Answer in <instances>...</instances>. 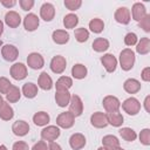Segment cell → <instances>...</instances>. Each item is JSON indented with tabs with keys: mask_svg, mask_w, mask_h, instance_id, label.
Listing matches in <instances>:
<instances>
[{
	"mask_svg": "<svg viewBox=\"0 0 150 150\" xmlns=\"http://www.w3.org/2000/svg\"><path fill=\"white\" fill-rule=\"evenodd\" d=\"M1 46H2V41L0 40V47H1Z\"/></svg>",
	"mask_w": 150,
	"mask_h": 150,
	"instance_id": "55",
	"label": "cell"
},
{
	"mask_svg": "<svg viewBox=\"0 0 150 150\" xmlns=\"http://www.w3.org/2000/svg\"><path fill=\"white\" fill-rule=\"evenodd\" d=\"M108 48H109V41L107 39L97 38L93 42V49L96 50V52H98V53H102V52L107 50Z\"/></svg>",
	"mask_w": 150,
	"mask_h": 150,
	"instance_id": "28",
	"label": "cell"
},
{
	"mask_svg": "<svg viewBox=\"0 0 150 150\" xmlns=\"http://www.w3.org/2000/svg\"><path fill=\"white\" fill-rule=\"evenodd\" d=\"M102 143H103V145L107 150H111V149H115V148L120 146V141L117 139V137H115L112 135L104 136L102 138Z\"/></svg>",
	"mask_w": 150,
	"mask_h": 150,
	"instance_id": "25",
	"label": "cell"
},
{
	"mask_svg": "<svg viewBox=\"0 0 150 150\" xmlns=\"http://www.w3.org/2000/svg\"><path fill=\"white\" fill-rule=\"evenodd\" d=\"M97 150H107V149H105V148H103V146H101V148H98Z\"/></svg>",
	"mask_w": 150,
	"mask_h": 150,
	"instance_id": "54",
	"label": "cell"
},
{
	"mask_svg": "<svg viewBox=\"0 0 150 150\" xmlns=\"http://www.w3.org/2000/svg\"><path fill=\"white\" fill-rule=\"evenodd\" d=\"M47 150H62V149H61V146H60L57 143L50 142L49 145H48V148H47Z\"/></svg>",
	"mask_w": 150,
	"mask_h": 150,
	"instance_id": "48",
	"label": "cell"
},
{
	"mask_svg": "<svg viewBox=\"0 0 150 150\" xmlns=\"http://www.w3.org/2000/svg\"><path fill=\"white\" fill-rule=\"evenodd\" d=\"M145 15H146V11H145L144 5L141 4V2L134 4V6H132V19L139 22Z\"/></svg>",
	"mask_w": 150,
	"mask_h": 150,
	"instance_id": "23",
	"label": "cell"
},
{
	"mask_svg": "<svg viewBox=\"0 0 150 150\" xmlns=\"http://www.w3.org/2000/svg\"><path fill=\"white\" fill-rule=\"evenodd\" d=\"M49 120H50L49 115H48L47 112H45V111H39V112H36V114L33 116V122H34L36 125H39V127L46 125V124L49 122Z\"/></svg>",
	"mask_w": 150,
	"mask_h": 150,
	"instance_id": "30",
	"label": "cell"
},
{
	"mask_svg": "<svg viewBox=\"0 0 150 150\" xmlns=\"http://www.w3.org/2000/svg\"><path fill=\"white\" fill-rule=\"evenodd\" d=\"M136 50L137 53L142 54V55H145L150 52V40L149 38H142L141 41L138 42L137 47H136Z\"/></svg>",
	"mask_w": 150,
	"mask_h": 150,
	"instance_id": "33",
	"label": "cell"
},
{
	"mask_svg": "<svg viewBox=\"0 0 150 150\" xmlns=\"http://www.w3.org/2000/svg\"><path fill=\"white\" fill-rule=\"evenodd\" d=\"M69 144H70L71 149L80 150V149H82L86 145V137L82 134H80V132L73 134L70 136V138H69Z\"/></svg>",
	"mask_w": 150,
	"mask_h": 150,
	"instance_id": "16",
	"label": "cell"
},
{
	"mask_svg": "<svg viewBox=\"0 0 150 150\" xmlns=\"http://www.w3.org/2000/svg\"><path fill=\"white\" fill-rule=\"evenodd\" d=\"M5 22L11 28H16L20 25V22H21V16H20L19 13H16L14 11H11V12L6 13V15H5Z\"/></svg>",
	"mask_w": 150,
	"mask_h": 150,
	"instance_id": "17",
	"label": "cell"
},
{
	"mask_svg": "<svg viewBox=\"0 0 150 150\" xmlns=\"http://www.w3.org/2000/svg\"><path fill=\"white\" fill-rule=\"evenodd\" d=\"M142 79H143V81H145V82L150 81V68H149V67H146V68H144V69L142 70Z\"/></svg>",
	"mask_w": 150,
	"mask_h": 150,
	"instance_id": "46",
	"label": "cell"
},
{
	"mask_svg": "<svg viewBox=\"0 0 150 150\" xmlns=\"http://www.w3.org/2000/svg\"><path fill=\"white\" fill-rule=\"evenodd\" d=\"M12 150H29L28 148V144L26 142H22V141H18L13 144V149Z\"/></svg>",
	"mask_w": 150,
	"mask_h": 150,
	"instance_id": "44",
	"label": "cell"
},
{
	"mask_svg": "<svg viewBox=\"0 0 150 150\" xmlns=\"http://www.w3.org/2000/svg\"><path fill=\"white\" fill-rule=\"evenodd\" d=\"M38 83H39V87L43 90H50L52 87H53V81H52V77L47 74V71H42L39 76V80H38Z\"/></svg>",
	"mask_w": 150,
	"mask_h": 150,
	"instance_id": "21",
	"label": "cell"
},
{
	"mask_svg": "<svg viewBox=\"0 0 150 150\" xmlns=\"http://www.w3.org/2000/svg\"><path fill=\"white\" fill-rule=\"evenodd\" d=\"M115 20L122 25H128L130 22V11L127 7H120L115 12Z\"/></svg>",
	"mask_w": 150,
	"mask_h": 150,
	"instance_id": "14",
	"label": "cell"
},
{
	"mask_svg": "<svg viewBox=\"0 0 150 150\" xmlns=\"http://www.w3.org/2000/svg\"><path fill=\"white\" fill-rule=\"evenodd\" d=\"M13 116H14L13 108L9 105V103L4 101L2 104L0 105V118L4 121H9L13 118Z\"/></svg>",
	"mask_w": 150,
	"mask_h": 150,
	"instance_id": "22",
	"label": "cell"
},
{
	"mask_svg": "<svg viewBox=\"0 0 150 150\" xmlns=\"http://www.w3.org/2000/svg\"><path fill=\"white\" fill-rule=\"evenodd\" d=\"M23 26H25V29L28 32L35 30L39 27V18L33 13L27 14L23 19Z\"/></svg>",
	"mask_w": 150,
	"mask_h": 150,
	"instance_id": "15",
	"label": "cell"
},
{
	"mask_svg": "<svg viewBox=\"0 0 150 150\" xmlns=\"http://www.w3.org/2000/svg\"><path fill=\"white\" fill-rule=\"evenodd\" d=\"M101 62H102V64L104 66V68H105V70L108 73L115 71L116 66H117V60H116V57L112 54H105V55H103L101 57Z\"/></svg>",
	"mask_w": 150,
	"mask_h": 150,
	"instance_id": "13",
	"label": "cell"
},
{
	"mask_svg": "<svg viewBox=\"0 0 150 150\" xmlns=\"http://www.w3.org/2000/svg\"><path fill=\"white\" fill-rule=\"evenodd\" d=\"M56 90H68L73 86V81L68 76H61L56 81Z\"/></svg>",
	"mask_w": 150,
	"mask_h": 150,
	"instance_id": "31",
	"label": "cell"
},
{
	"mask_svg": "<svg viewBox=\"0 0 150 150\" xmlns=\"http://www.w3.org/2000/svg\"><path fill=\"white\" fill-rule=\"evenodd\" d=\"M90 123L95 128H105L108 125L107 115L103 114V112H101V111L94 112L91 115V117H90Z\"/></svg>",
	"mask_w": 150,
	"mask_h": 150,
	"instance_id": "10",
	"label": "cell"
},
{
	"mask_svg": "<svg viewBox=\"0 0 150 150\" xmlns=\"http://www.w3.org/2000/svg\"><path fill=\"white\" fill-rule=\"evenodd\" d=\"M79 23V18L75 14H67L63 18V25L66 28H74L76 25Z\"/></svg>",
	"mask_w": 150,
	"mask_h": 150,
	"instance_id": "35",
	"label": "cell"
},
{
	"mask_svg": "<svg viewBox=\"0 0 150 150\" xmlns=\"http://www.w3.org/2000/svg\"><path fill=\"white\" fill-rule=\"evenodd\" d=\"M22 94L27 97V98H33L38 95V87L36 84L32 83V82H27L23 84L22 87Z\"/></svg>",
	"mask_w": 150,
	"mask_h": 150,
	"instance_id": "26",
	"label": "cell"
},
{
	"mask_svg": "<svg viewBox=\"0 0 150 150\" xmlns=\"http://www.w3.org/2000/svg\"><path fill=\"white\" fill-rule=\"evenodd\" d=\"M111 150H124V149H122L121 146H118V148H115V149H111Z\"/></svg>",
	"mask_w": 150,
	"mask_h": 150,
	"instance_id": "53",
	"label": "cell"
},
{
	"mask_svg": "<svg viewBox=\"0 0 150 150\" xmlns=\"http://www.w3.org/2000/svg\"><path fill=\"white\" fill-rule=\"evenodd\" d=\"M27 63L32 69H40L45 64V60L39 53H30L27 57Z\"/></svg>",
	"mask_w": 150,
	"mask_h": 150,
	"instance_id": "11",
	"label": "cell"
},
{
	"mask_svg": "<svg viewBox=\"0 0 150 150\" xmlns=\"http://www.w3.org/2000/svg\"><path fill=\"white\" fill-rule=\"evenodd\" d=\"M89 38V32L86 28H77L75 29V39L79 42H86Z\"/></svg>",
	"mask_w": 150,
	"mask_h": 150,
	"instance_id": "37",
	"label": "cell"
},
{
	"mask_svg": "<svg viewBox=\"0 0 150 150\" xmlns=\"http://www.w3.org/2000/svg\"><path fill=\"white\" fill-rule=\"evenodd\" d=\"M12 131L14 132V135L16 136H25L28 134L29 131V125L27 122L25 121H16L14 122V124L12 125Z\"/></svg>",
	"mask_w": 150,
	"mask_h": 150,
	"instance_id": "18",
	"label": "cell"
},
{
	"mask_svg": "<svg viewBox=\"0 0 150 150\" xmlns=\"http://www.w3.org/2000/svg\"><path fill=\"white\" fill-rule=\"evenodd\" d=\"M89 28L94 33H101L103 30V28H104V23H103V21L101 19L96 18V19H93L89 22Z\"/></svg>",
	"mask_w": 150,
	"mask_h": 150,
	"instance_id": "36",
	"label": "cell"
},
{
	"mask_svg": "<svg viewBox=\"0 0 150 150\" xmlns=\"http://www.w3.org/2000/svg\"><path fill=\"white\" fill-rule=\"evenodd\" d=\"M149 103H150V96H146L145 97V101H144V107H145V110L149 112L150 111V108H149Z\"/></svg>",
	"mask_w": 150,
	"mask_h": 150,
	"instance_id": "49",
	"label": "cell"
},
{
	"mask_svg": "<svg viewBox=\"0 0 150 150\" xmlns=\"http://www.w3.org/2000/svg\"><path fill=\"white\" fill-rule=\"evenodd\" d=\"M59 136H60V129L55 125H49L41 131V137L43 141L54 142Z\"/></svg>",
	"mask_w": 150,
	"mask_h": 150,
	"instance_id": "9",
	"label": "cell"
},
{
	"mask_svg": "<svg viewBox=\"0 0 150 150\" xmlns=\"http://www.w3.org/2000/svg\"><path fill=\"white\" fill-rule=\"evenodd\" d=\"M2 32H4V23H2V21L0 20V35L2 34Z\"/></svg>",
	"mask_w": 150,
	"mask_h": 150,
	"instance_id": "50",
	"label": "cell"
},
{
	"mask_svg": "<svg viewBox=\"0 0 150 150\" xmlns=\"http://www.w3.org/2000/svg\"><path fill=\"white\" fill-rule=\"evenodd\" d=\"M81 5H82L81 0H64V6L70 11L79 9L81 7Z\"/></svg>",
	"mask_w": 150,
	"mask_h": 150,
	"instance_id": "39",
	"label": "cell"
},
{
	"mask_svg": "<svg viewBox=\"0 0 150 150\" xmlns=\"http://www.w3.org/2000/svg\"><path fill=\"white\" fill-rule=\"evenodd\" d=\"M69 112H71L74 117L80 116L83 112V103H82V100L80 98V96H77V95L70 96Z\"/></svg>",
	"mask_w": 150,
	"mask_h": 150,
	"instance_id": "4",
	"label": "cell"
},
{
	"mask_svg": "<svg viewBox=\"0 0 150 150\" xmlns=\"http://www.w3.org/2000/svg\"><path fill=\"white\" fill-rule=\"evenodd\" d=\"M71 75L75 79H77V80L84 79L87 76V68H86V66H83L81 63H77V64L73 66V68H71Z\"/></svg>",
	"mask_w": 150,
	"mask_h": 150,
	"instance_id": "29",
	"label": "cell"
},
{
	"mask_svg": "<svg viewBox=\"0 0 150 150\" xmlns=\"http://www.w3.org/2000/svg\"><path fill=\"white\" fill-rule=\"evenodd\" d=\"M19 4H20V6H21V8L23 11H29L34 6V1L33 0H20Z\"/></svg>",
	"mask_w": 150,
	"mask_h": 150,
	"instance_id": "43",
	"label": "cell"
},
{
	"mask_svg": "<svg viewBox=\"0 0 150 150\" xmlns=\"http://www.w3.org/2000/svg\"><path fill=\"white\" fill-rule=\"evenodd\" d=\"M102 103H103L104 109L108 112H116V111H118V109L121 107V103H120L118 98L115 97V96H111V95L105 96L103 98V102Z\"/></svg>",
	"mask_w": 150,
	"mask_h": 150,
	"instance_id": "6",
	"label": "cell"
},
{
	"mask_svg": "<svg viewBox=\"0 0 150 150\" xmlns=\"http://www.w3.org/2000/svg\"><path fill=\"white\" fill-rule=\"evenodd\" d=\"M0 150H7V148H6V146L2 144V145H0Z\"/></svg>",
	"mask_w": 150,
	"mask_h": 150,
	"instance_id": "51",
	"label": "cell"
},
{
	"mask_svg": "<svg viewBox=\"0 0 150 150\" xmlns=\"http://www.w3.org/2000/svg\"><path fill=\"white\" fill-rule=\"evenodd\" d=\"M120 135L122 136L123 139H125L128 142H132L137 137L135 130H132L131 128H122V129H120Z\"/></svg>",
	"mask_w": 150,
	"mask_h": 150,
	"instance_id": "34",
	"label": "cell"
},
{
	"mask_svg": "<svg viewBox=\"0 0 150 150\" xmlns=\"http://www.w3.org/2000/svg\"><path fill=\"white\" fill-rule=\"evenodd\" d=\"M20 96H21V94H20V89H19L16 86H13V84H12V87L9 88V90H8L7 94H6V98H7V101H9L11 103L18 102V101L20 100Z\"/></svg>",
	"mask_w": 150,
	"mask_h": 150,
	"instance_id": "32",
	"label": "cell"
},
{
	"mask_svg": "<svg viewBox=\"0 0 150 150\" xmlns=\"http://www.w3.org/2000/svg\"><path fill=\"white\" fill-rule=\"evenodd\" d=\"M1 4H2V6H5V7H13L15 4H16V1L15 0H1Z\"/></svg>",
	"mask_w": 150,
	"mask_h": 150,
	"instance_id": "47",
	"label": "cell"
},
{
	"mask_svg": "<svg viewBox=\"0 0 150 150\" xmlns=\"http://www.w3.org/2000/svg\"><path fill=\"white\" fill-rule=\"evenodd\" d=\"M124 43L127 46H134L137 43V35L135 33H128L124 38Z\"/></svg>",
	"mask_w": 150,
	"mask_h": 150,
	"instance_id": "41",
	"label": "cell"
},
{
	"mask_svg": "<svg viewBox=\"0 0 150 150\" xmlns=\"http://www.w3.org/2000/svg\"><path fill=\"white\" fill-rule=\"evenodd\" d=\"M40 15L45 21H52L55 15V7L49 2H45L40 8Z\"/></svg>",
	"mask_w": 150,
	"mask_h": 150,
	"instance_id": "12",
	"label": "cell"
},
{
	"mask_svg": "<svg viewBox=\"0 0 150 150\" xmlns=\"http://www.w3.org/2000/svg\"><path fill=\"white\" fill-rule=\"evenodd\" d=\"M123 110L129 115H136L141 110V103L135 97H129L122 103Z\"/></svg>",
	"mask_w": 150,
	"mask_h": 150,
	"instance_id": "2",
	"label": "cell"
},
{
	"mask_svg": "<svg viewBox=\"0 0 150 150\" xmlns=\"http://www.w3.org/2000/svg\"><path fill=\"white\" fill-rule=\"evenodd\" d=\"M123 88L129 94H136L141 89V83H139V81H137L135 79H128L123 83Z\"/></svg>",
	"mask_w": 150,
	"mask_h": 150,
	"instance_id": "24",
	"label": "cell"
},
{
	"mask_svg": "<svg viewBox=\"0 0 150 150\" xmlns=\"http://www.w3.org/2000/svg\"><path fill=\"white\" fill-rule=\"evenodd\" d=\"M2 102H4V98H2V96H1V95H0V105H1V104H2Z\"/></svg>",
	"mask_w": 150,
	"mask_h": 150,
	"instance_id": "52",
	"label": "cell"
},
{
	"mask_svg": "<svg viewBox=\"0 0 150 150\" xmlns=\"http://www.w3.org/2000/svg\"><path fill=\"white\" fill-rule=\"evenodd\" d=\"M138 26L141 28H143L145 32H150V15L146 14L139 22H138Z\"/></svg>",
	"mask_w": 150,
	"mask_h": 150,
	"instance_id": "42",
	"label": "cell"
},
{
	"mask_svg": "<svg viewBox=\"0 0 150 150\" xmlns=\"http://www.w3.org/2000/svg\"><path fill=\"white\" fill-rule=\"evenodd\" d=\"M139 141L144 145H149L150 144V130L149 129H143L141 131V134H139Z\"/></svg>",
	"mask_w": 150,
	"mask_h": 150,
	"instance_id": "40",
	"label": "cell"
},
{
	"mask_svg": "<svg viewBox=\"0 0 150 150\" xmlns=\"http://www.w3.org/2000/svg\"><path fill=\"white\" fill-rule=\"evenodd\" d=\"M107 120H108V123L111 124L112 127H120L123 123V116L118 111H116V112H108L107 114Z\"/></svg>",
	"mask_w": 150,
	"mask_h": 150,
	"instance_id": "27",
	"label": "cell"
},
{
	"mask_svg": "<svg viewBox=\"0 0 150 150\" xmlns=\"http://www.w3.org/2000/svg\"><path fill=\"white\" fill-rule=\"evenodd\" d=\"M52 38H53V41L55 43H57V45H64L69 40V33L66 32V30H63V29H56V30L53 32Z\"/></svg>",
	"mask_w": 150,
	"mask_h": 150,
	"instance_id": "20",
	"label": "cell"
},
{
	"mask_svg": "<svg viewBox=\"0 0 150 150\" xmlns=\"http://www.w3.org/2000/svg\"><path fill=\"white\" fill-rule=\"evenodd\" d=\"M11 75L14 80L21 81L27 76V68L23 63H14L11 67Z\"/></svg>",
	"mask_w": 150,
	"mask_h": 150,
	"instance_id": "8",
	"label": "cell"
},
{
	"mask_svg": "<svg viewBox=\"0 0 150 150\" xmlns=\"http://www.w3.org/2000/svg\"><path fill=\"white\" fill-rule=\"evenodd\" d=\"M55 101L59 107H66L70 102V94L68 90H57L55 94Z\"/></svg>",
	"mask_w": 150,
	"mask_h": 150,
	"instance_id": "19",
	"label": "cell"
},
{
	"mask_svg": "<svg viewBox=\"0 0 150 150\" xmlns=\"http://www.w3.org/2000/svg\"><path fill=\"white\" fill-rule=\"evenodd\" d=\"M11 87H12V83L9 82V80L1 76L0 77V93L1 94H7V91L9 90Z\"/></svg>",
	"mask_w": 150,
	"mask_h": 150,
	"instance_id": "38",
	"label": "cell"
},
{
	"mask_svg": "<svg viewBox=\"0 0 150 150\" xmlns=\"http://www.w3.org/2000/svg\"><path fill=\"white\" fill-rule=\"evenodd\" d=\"M1 55L2 57L6 60V61H15L18 55H19V50L15 46L13 45H5L2 48H1Z\"/></svg>",
	"mask_w": 150,
	"mask_h": 150,
	"instance_id": "7",
	"label": "cell"
},
{
	"mask_svg": "<svg viewBox=\"0 0 150 150\" xmlns=\"http://www.w3.org/2000/svg\"><path fill=\"white\" fill-rule=\"evenodd\" d=\"M32 150H47V144L45 141H40L38 143L34 144V146L32 148Z\"/></svg>",
	"mask_w": 150,
	"mask_h": 150,
	"instance_id": "45",
	"label": "cell"
},
{
	"mask_svg": "<svg viewBox=\"0 0 150 150\" xmlns=\"http://www.w3.org/2000/svg\"><path fill=\"white\" fill-rule=\"evenodd\" d=\"M66 67H67V61H66V59H64L63 56H61V55L54 56V57L52 59V61H50V69H52V71L55 73V74H61V73H63V70L66 69Z\"/></svg>",
	"mask_w": 150,
	"mask_h": 150,
	"instance_id": "5",
	"label": "cell"
},
{
	"mask_svg": "<svg viewBox=\"0 0 150 150\" xmlns=\"http://www.w3.org/2000/svg\"><path fill=\"white\" fill-rule=\"evenodd\" d=\"M120 63L123 70H130L135 63V53L129 48L123 49L120 54Z\"/></svg>",
	"mask_w": 150,
	"mask_h": 150,
	"instance_id": "1",
	"label": "cell"
},
{
	"mask_svg": "<svg viewBox=\"0 0 150 150\" xmlns=\"http://www.w3.org/2000/svg\"><path fill=\"white\" fill-rule=\"evenodd\" d=\"M74 122H75V117L73 116L71 112L69 111H64V112H61L57 117H56V124L61 128H64V129H68V128H71L74 125Z\"/></svg>",
	"mask_w": 150,
	"mask_h": 150,
	"instance_id": "3",
	"label": "cell"
}]
</instances>
